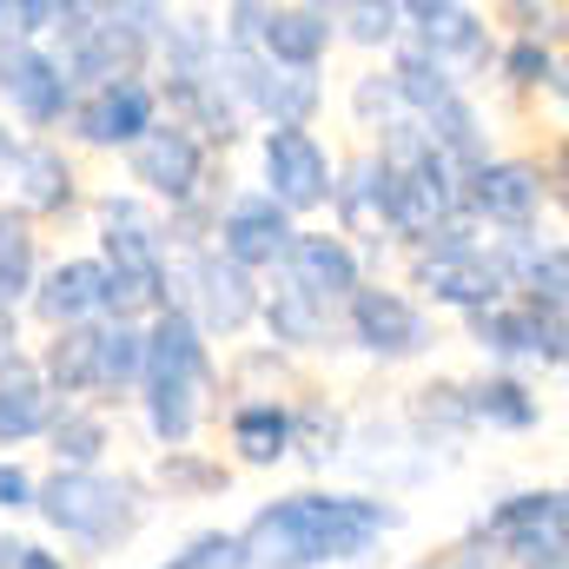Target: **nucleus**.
Here are the masks:
<instances>
[{
  "label": "nucleus",
  "mask_w": 569,
  "mask_h": 569,
  "mask_svg": "<svg viewBox=\"0 0 569 569\" xmlns=\"http://www.w3.org/2000/svg\"><path fill=\"white\" fill-rule=\"evenodd\" d=\"M259 325L272 338V351L291 358V351H345V331H338V311L311 305L305 291H291L284 279H266V298H259Z\"/></svg>",
  "instance_id": "nucleus-23"
},
{
  "label": "nucleus",
  "mask_w": 569,
  "mask_h": 569,
  "mask_svg": "<svg viewBox=\"0 0 569 569\" xmlns=\"http://www.w3.org/2000/svg\"><path fill=\"white\" fill-rule=\"evenodd\" d=\"M33 483L40 470H27L20 457H0V517H33Z\"/></svg>",
  "instance_id": "nucleus-42"
},
{
  "label": "nucleus",
  "mask_w": 569,
  "mask_h": 569,
  "mask_svg": "<svg viewBox=\"0 0 569 569\" xmlns=\"http://www.w3.org/2000/svg\"><path fill=\"white\" fill-rule=\"evenodd\" d=\"M398 530H405V503L391 497L298 483L284 497H266L232 530V543H239V569H358Z\"/></svg>",
  "instance_id": "nucleus-1"
},
{
  "label": "nucleus",
  "mask_w": 569,
  "mask_h": 569,
  "mask_svg": "<svg viewBox=\"0 0 569 569\" xmlns=\"http://www.w3.org/2000/svg\"><path fill=\"white\" fill-rule=\"evenodd\" d=\"M291 232H298V219H284L259 186L226 192V199H219V212H212V252H219L226 266L252 272V279H272V272H279Z\"/></svg>",
  "instance_id": "nucleus-16"
},
{
  "label": "nucleus",
  "mask_w": 569,
  "mask_h": 569,
  "mask_svg": "<svg viewBox=\"0 0 569 569\" xmlns=\"http://www.w3.org/2000/svg\"><path fill=\"white\" fill-rule=\"evenodd\" d=\"M53 398H47V385H40V371H33V351H13V358H0V450L13 457L20 443H40L47 425H53Z\"/></svg>",
  "instance_id": "nucleus-28"
},
{
  "label": "nucleus",
  "mask_w": 569,
  "mask_h": 569,
  "mask_svg": "<svg viewBox=\"0 0 569 569\" xmlns=\"http://www.w3.org/2000/svg\"><path fill=\"white\" fill-rule=\"evenodd\" d=\"M93 338H100V351H93V411H120V405H133V391H140V365H146V325L140 318H100L93 325Z\"/></svg>",
  "instance_id": "nucleus-27"
},
{
  "label": "nucleus",
  "mask_w": 569,
  "mask_h": 569,
  "mask_svg": "<svg viewBox=\"0 0 569 569\" xmlns=\"http://www.w3.org/2000/svg\"><path fill=\"white\" fill-rule=\"evenodd\" d=\"M503 20H510V40H550V47H563V27H569L563 7H537V0H510Z\"/></svg>",
  "instance_id": "nucleus-40"
},
{
  "label": "nucleus",
  "mask_w": 569,
  "mask_h": 569,
  "mask_svg": "<svg viewBox=\"0 0 569 569\" xmlns=\"http://www.w3.org/2000/svg\"><path fill=\"white\" fill-rule=\"evenodd\" d=\"M405 47H418L430 67H443L463 93L490 80L497 67V27L463 0H405Z\"/></svg>",
  "instance_id": "nucleus-11"
},
{
  "label": "nucleus",
  "mask_w": 569,
  "mask_h": 569,
  "mask_svg": "<svg viewBox=\"0 0 569 569\" xmlns=\"http://www.w3.org/2000/svg\"><path fill=\"white\" fill-rule=\"evenodd\" d=\"M418 569H503V557H497L477 530H463V537H450V543H443L437 557H425Z\"/></svg>",
  "instance_id": "nucleus-41"
},
{
  "label": "nucleus",
  "mask_w": 569,
  "mask_h": 569,
  "mask_svg": "<svg viewBox=\"0 0 569 569\" xmlns=\"http://www.w3.org/2000/svg\"><path fill=\"white\" fill-rule=\"evenodd\" d=\"M152 569H239V543H232V530H192L172 557H159Z\"/></svg>",
  "instance_id": "nucleus-39"
},
{
  "label": "nucleus",
  "mask_w": 569,
  "mask_h": 569,
  "mask_svg": "<svg viewBox=\"0 0 569 569\" xmlns=\"http://www.w3.org/2000/svg\"><path fill=\"white\" fill-rule=\"evenodd\" d=\"M425 140L457 179H470L483 159H497V146H490V120H483L477 93H450L437 113H425Z\"/></svg>",
  "instance_id": "nucleus-29"
},
{
  "label": "nucleus",
  "mask_w": 569,
  "mask_h": 569,
  "mask_svg": "<svg viewBox=\"0 0 569 569\" xmlns=\"http://www.w3.org/2000/svg\"><path fill=\"white\" fill-rule=\"evenodd\" d=\"M146 483H152V497L199 503V497H219V490H232V463H226V457H206V450H159Z\"/></svg>",
  "instance_id": "nucleus-33"
},
{
  "label": "nucleus",
  "mask_w": 569,
  "mask_h": 569,
  "mask_svg": "<svg viewBox=\"0 0 569 569\" xmlns=\"http://www.w3.org/2000/svg\"><path fill=\"white\" fill-rule=\"evenodd\" d=\"M152 93H159V120L186 127L192 140L212 152V159H226L232 146L252 133V127H246V113L232 107V93H226L219 67H206V73H152Z\"/></svg>",
  "instance_id": "nucleus-18"
},
{
  "label": "nucleus",
  "mask_w": 569,
  "mask_h": 569,
  "mask_svg": "<svg viewBox=\"0 0 569 569\" xmlns=\"http://www.w3.org/2000/svg\"><path fill=\"white\" fill-rule=\"evenodd\" d=\"M470 530L503 557V569H569V497H563V483L503 490Z\"/></svg>",
  "instance_id": "nucleus-6"
},
{
  "label": "nucleus",
  "mask_w": 569,
  "mask_h": 569,
  "mask_svg": "<svg viewBox=\"0 0 569 569\" xmlns=\"http://www.w3.org/2000/svg\"><path fill=\"white\" fill-rule=\"evenodd\" d=\"M345 437H351L345 405H331L325 391L291 398V463H305V477H325L331 463H345Z\"/></svg>",
  "instance_id": "nucleus-30"
},
{
  "label": "nucleus",
  "mask_w": 569,
  "mask_h": 569,
  "mask_svg": "<svg viewBox=\"0 0 569 569\" xmlns=\"http://www.w3.org/2000/svg\"><path fill=\"white\" fill-rule=\"evenodd\" d=\"M411 569H418V563H411Z\"/></svg>",
  "instance_id": "nucleus-47"
},
{
  "label": "nucleus",
  "mask_w": 569,
  "mask_h": 569,
  "mask_svg": "<svg viewBox=\"0 0 569 569\" xmlns=\"http://www.w3.org/2000/svg\"><path fill=\"white\" fill-rule=\"evenodd\" d=\"M338 331H345V345L365 351L371 365H418V358L437 351V318L391 279L358 284V291L345 298V311H338Z\"/></svg>",
  "instance_id": "nucleus-8"
},
{
  "label": "nucleus",
  "mask_w": 569,
  "mask_h": 569,
  "mask_svg": "<svg viewBox=\"0 0 569 569\" xmlns=\"http://www.w3.org/2000/svg\"><path fill=\"white\" fill-rule=\"evenodd\" d=\"M73 80L67 67L40 47V40H0V107H7V127L20 120V140H47L67 127L73 113Z\"/></svg>",
  "instance_id": "nucleus-12"
},
{
  "label": "nucleus",
  "mask_w": 569,
  "mask_h": 569,
  "mask_svg": "<svg viewBox=\"0 0 569 569\" xmlns=\"http://www.w3.org/2000/svg\"><path fill=\"white\" fill-rule=\"evenodd\" d=\"M405 430L425 443L430 457H457L470 437H477V425H470V405H463V378H425L411 398H405Z\"/></svg>",
  "instance_id": "nucleus-26"
},
{
  "label": "nucleus",
  "mask_w": 569,
  "mask_h": 569,
  "mask_svg": "<svg viewBox=\"0 0 569 569\" xmlns=\"http://www.w3.org/2000/svg\"><path fill=\"white\" fill-rule=\"evenodd\" d=\"M345 463L365 477L358 490H371V497H405V490H418L437 477V457H430L425 443L405 430V418H351V437H345Z\"/></svg>",
  "instance_id": "nucleus-17"
},
{
  "label": "nucleus",
  "mask_w": 569,
  "mask_h": 569,
  "mask_svg": "<svg viewBox=\"0 0 569 569\" xmlns=\"http://www.w3.org/2000/svg\"><path fill=\"white\" fill-rule=\"evenodd\" d=\"M338 47V7L325 0H284V7H266V27H259V60L266 67H284V73H325Z\"/></svg>",
  "instance_id": "nucleus-22"
},
{
  "label": "nucleus",
  "mask_w": 569,
  "mask_h": 569,
  "mask_svg": "<svg viewBox=\"0 0 569 569\" xmlns=\"http://www.w3.org/2000/svg\"><path fill=\"white\" fill-rule=\"evenodd\" d=\"M385 80H391V93H398V113H405V120H425V113H437L450 93H463V87H457L443 67H430L425 53H418V47H405V40L391 47V60H385Z\"/></svg>",
  "instance_id": "nucleus-36"
},
{
  "label": "nucleus",
  "mask_w": 569,
  "mask_h": 569,
  "mask_svg": "<svg viewBox=\"0 0 569 569\" xmlns=\"http://www.w3.org/2000/svg\"><path fill=\"white\" fill-rule=\"evenodd\" d=\"M463 338L490 358V371H563L569 365V311H537V305H490V311H470L463 318Z\"/></svg>",
  "instance_id": "nucleus-9"
},
{
  "label": "nucleus",
  "mask_w": 569,
  "mask_h": 569,
  "mask_svg": "<svg viewBox=\"0 0 569 569\" xmlns=\"http://www.w3.org/2000/svg\"><path fill=\"white\" fill-rule=\"evenodd\" d=\"M7 569H73V563H67L53 543H20V557H13Z\"/></svg>",
  "instance_id": "nucleus-43"
},
{
  "label": "nucleus",
  "mask_w": 569,
  "mask_h": 569,
  "mask_svg": "<svg viewBox=\"0 0 569 569\" xmlns=\"http://www.w3.org/2000/svg\"><path fill=\"white\" fill-rule=\"evenodd\" d=\"M120 159H127V179H133L127 192H140L152 212H179V206H199V199H226V186H232L226 166L192 140L186 127H172V120H159Z\"/></svg>",
  "instance_id": "nucleus-7"
},
{
  "label": "nucleus",
  "mask_w": 569,
  "mask_h": 569,
  "mask_svg": "<svg viewBox=\"0 0 569 569\" xmlns=\"http://www.w3.org/2000/svg\"><path fill=\"white\" fill-rule=\"evenodd\" d=\"M345 113H351L365 133H378L385 120H398V93H391L385 67H365V73L351 80V93H345Z\"/></svg>",
  "instance_id": "nucleus-38"
},
{
  "label": "nucleus",
  "mask_w": 569,
  "mask_h": 569,
  "mask_svg": "<svg viewBox=\"0 0 569 569\" xmlns=\"http://www.w3.org/2000/svg\"><path fill=\"white\" fill-rule=\"evenodd\" d=\"M7 206L33 226H67L73 212H87V186L80 166L60 140H20V159L7 172Z\"/></svg>",
  "instance_id": "nucleus-19"
},
{
  "label": "nucleus",
  "mask_w": 569,
  "mask_h": 569,
  "mask_svg": "<svg viewBox=\"0 0 569 569\" xmlns=\"http://www.w3.org/2000/svg\"><path fill=\"white\" fill-rule=\"evenodd\" d=\"M152 503L140 470H47L33 483V517L80 557H120L152 523Z\"/></svg>",
  "instance_id": "nucleus-3"
},
{
  "label": "nucleus",
  "mask_w": 569,
  "mask_h": 569,
  "mask_svg": "<svg viewBox=\"0 0 569 569\" xmlns=\"http://www.w3.org/2000/svg\"><path fill=\"white\" fill-rule=\"evenodd\" d=\"M219 67V20L186 7V13H166V33H159V53H152V73H206Z\"/></svg>",
  "instance_id": "nucleus-34"
},
{
  "label": "nucleus",
  "mask_w": 569,
  "mask_h": 569,
  "mask_svg": "<svg viewBox=\"0 0 569 569\" xmlns=\"http://www.w3.org/2000/svg\"><path fill=\"white\" fill-rule=\"evenodd\" d=\"M272 279H284L291 291H305V298L325 305V311H345V298L371 279V272H365V252H358L345 232H331V226H298Z\"/></svg>",
  "instance_id": "nucleus-20"
},
{
  "label": "nucleus",
  "mask_w": 569,
  "mask_h": 569,
  "mask_svg": "<svg viewBox=\"0 0 569 569\" xmlns=\"http://www.w3.org/2000/svg\"><path fill=\"white\" fill-rule=\"evenodd\" d=\"M93 259L107 266L113 284V318H152L172 305V252H166V226L140 192H100L93 199Z\"/></svg>",
  "instance_id": "nucleus-4"
},
{
  "label": "nucleus",
  "mask_w": 569,
  "mask_h": 569,
  "mask_svg": "<svg viewBox=\"0 0 569 569\" xmlns=\"http://www.w3.org/2000/svg\"><path fill=\"white\" fill-rule=\"evenodd\" d=\"M152 127H159V93H152V73H140V80L87 87L60 133L73 146H87V152H133Z\"/></svg>",
  "instance_id": "nucleus-15"
},
{
  "label": "nucleus",
  "mask_w": 569,
  "mask_h": 569,
  "mask_svg": "<svg viewBox=\"0 0 569 569\" xmlns=\"http://www.w3.org/2000/svg\"><path fill=\"white\" fill-rule=\"evenodd\" d=\"M259 298H266V279L226 266L212 246L172 259V311H186L206 345H239L246 331H259Z\"/></svg>",
  "instance_id": "nucleus-5"
},
{
  "label": "nucleus",
  "mask_w": 569,
  "mask_h": 569,
  "mask_svg": "<svg viewBox=\"0 0 569 569\" xmlns=\"http://www.w3.org/2000/svg\"><path fill=\"white\" fill-rule=\"evenodd\" d=\"M398 40H405V7L398 0H345L338 7V47L391 53Z\"/></svg>",
  "instance_id": "nucleus-37"
},
{
  "label": "nucleus",
  "mask_w": 569,
  "mask_h": 569,
  "mask_svg": "<svg viewBox=\"0 0 569 569\" xmlns=\"http://www.w3.org/2000/svg\"><path fill=\"white\" fill-rule=\"evenodd\" d=\"M13 159H20V133L0 120V192H7V172H13Z\"/></svg>",
  "instance_id": "nucleus-44"
},
{
  "label": "nucleus",
  "mask_w": 569,
  "mask_h": 569,
  "mask_svg": "<svg viewBox=\"0 0 569 569\" xmlns=\"http://www.w3.org/2000/svg\"><path fill=\"white\" fill-rule=\"evenodd\" d=\"M226 391V371L212 358V345L192 331L186 311H152L146 318V365H140V391H133V411H140L152 450H192L212 398Z\"/></svg>",
  "instance_id": "nucleus-2"
},
{
  "label": "nucleus",
  "mask_w": 569,
  "mask_h": 569,
  "mask_svg": "<svg viewBox=\"0 0 569 569\" xmlns=\"http://www.w3.org/2000/svg\"><path fill=\"white\" fill-rule=\"evenodd\" d=\"M463 212L483 239H523V232H543V212H557V199H550L537 159L497 152L463 179Z\"/></svg>",
  "instance_id": "nucleus-10"
},
{
  "label": "nucleus",
  "mask_w": 569,
  "mask_h": 569,
  "mask_svg": "<svg viewBox=\"0 0 569 569\" xmlns=\"http://www.w3.org/2000/svg\"><path fill=\"white\" fill-rule=\"evenodd\" d=\"M331 146L305 127H266L259 133V192L279 206L284 219H318L331 199Z\"/></svg>",
  "instance_id": "nucleus-13"
},
{
  "label": "nucleus",
  "mask_w": 569,
  "mask_h": 569,
  "mask_svg": "<svg viewBox=\"0 0 569 569\" xmlns=\"http://www.w3.org/2000/svg\"><path fill=\"white\" fill-rule=\"evenodd\" d=\"M40 443H47L53 470H107V457H113V418L93 411V405H60Z\"/></svg>",
  "instance_id": "nucleus-31"
},
{
  "label": "nucleus",
  "mask_w": 569,
  "mask_h": 569,
  "mask_svg": "<svg viewBox=\"0 0 569 569\" xmlns=\"http://www.w3.org/2000/svg\"><path fill=\"white\" fill-rule=\"evenodd\" d=\"M20 543H27V537H7V530H0V569H7L13 557H20Z\"/></svg>",
  "instance_id": "nucleus-46"
},
{
  "label": "nucleus",
  "mask_w": 569,
  "mask_h": 569,
  "mask_svg": "<svg viewBox=\"0 0 569 569\" xmlns=\"http://www.w3.org/2000/svg\"><path fill=\"white\" fill-rule=\"evenodd\" d=\"M226 443H232V463H246V470L291 463V398H232Z\"/></svg>",
  "instance_id": "nucleus-25"
},
{
  "label": "nucleus",
  "mask_w": 569,
  "mask_h": 569,
  "mask_svg": "<svg viewBox=\"0 0 569 569\" xmlns=\"http://www.w3.org/2000/svg\"><path fill=\"white\" fill-rule=\"evenodd\" d=\"M40 266H47V252H40V226L20 219V212L0 199V311H27Z\"/></svg>",
  "instance_id": "nucleus-32"
},
{
  "label": "nucleus",
  "mask_w": 569,
  "mask_h": 569,
  "mask_svg": "<svg viewBox=\"0 0 569 569\" xmlns=\"http://www.w3.org/2000/svg\"><path fill=\"white\" fill-rule=\"evenodd\" d=\"M20 318H33L40 331H73V325H100V318H113V284H107V266H100L93 252L47 259Z\"/></svg>",
  "instance_id": "nucleus-21"
},
{
  "label": "nucleus",
  "mask_w": 569,
  "mask_h": 569,
  "mask_svg": "<svg viewBox=\"0 0 569 569\" xmlns=\"http://www.w3.org/2000/svg\"><path fill=\"white\" fill-rule=\"evenodd\" d=\"M405 291H411L425 311L437 305V311H457V318L490 311V305L510 298L490 239H483V246H463V252H411V259H405Z\"/></svg>",
  "instance_id": "nucleus-14"
},
{
  "label": "nucleus",
  "mask_w": 569,
  "mask_h": 569,
  "mask_svg": "<svg viewBox=\"0 0 569 569\" xmlns=\"http://www.w3.org/2000/svg\"><path fill=\"white\" fill-rule=\"evenodd\" d=\"M0 40H20V27H13V0H0Z\"/></svg>",
  "instance_id": "nucleus-45"
},
{
  "label": "nucleus",
  "mask_w": 569,
  "mask_h": 569,
  "mask_svg": "<svg viewBox=\"0 0 569 569\" xmlns=\"http://www.w3.org/2000/svg\"><path fill=\"white\" fill-rule=\"evenodd\" d=\"M510 93H550L563 107V47L550 40H497V67H490Z\"/></svg>",
  "instance_id": "nucleus-35"
},
{
  "label": "nucleus",
  "mask_w": 569,
  "mask_h": 569,
  "mask_svg": "<svg viewBox=\"0 0 569 569\" xmlns=\"http://www.w3.org/2000/svg\"><path fill=\"white\" fill-rule=\"evenodd\" d=\"M463 405H470V425L490 430V437L543 430V391L523 371H477V378H463Z\"/></svg>",
  "instance_id": "nucleus-24"
}]
</instances>
